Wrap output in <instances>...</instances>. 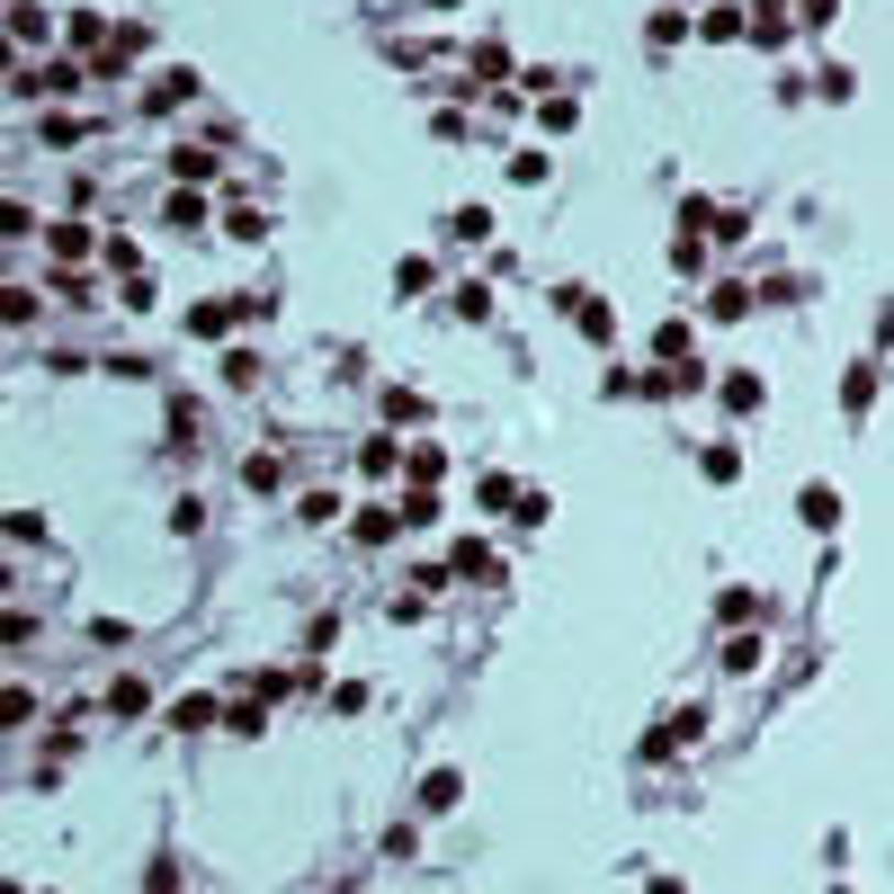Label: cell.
<instances>
[{"mask_svg": "<svg viewBox=\"0 0 894 894\" xmlns=\"http://www.w3.org/2000/svg\"><path fill=\"white\" fill-rule=\"evenodd\" d=\"M268 305H251V296H216V305H188V340H206V350H216V340L233 331V322H260Z\"/></svg>", "mask_w": 894, "mask_h": 894, "instance_id": "cell-1", "label": "cell"}, {"mask_svg": "<svg viewBox=\"0 0 894 894\" xmlns=\"http://www.w3.org/2000/svg\"><path fill=\"white\" fill-rule=\"evenodd\" d=\"M73 90H81V63H73V54L27 63V73H19V99H73Z\"/></svg>", "mask_w": 894, "mask_h": 894, "instance_id": "cell-2", "label": "cell"}, {"mask_svg": "<svg viewBox=\"0 0 894 894\" xmlns=\"http://www.w3.org/2000/svg\"><path fill=\"white\" fill-rule=\"evenodd\" d=\"M796 36V0H751V36L742 45H761V54H779Z\"/></svg>", "mask_w": 894, "mask_h": 894, "instance_id": "cell-3", "label": "cell"}, {"mask_svg": "<svg viewBox=\"0 0 894 894\" xmlns=\"http://www.w3.org/2000/svg\"><path fill=\"white\" fill-rule=\"evenodd\" d=\"M564 313H573V331H582V340H599V350L617 340V313H608V296H591V287H564Z\"/></svg>", "mask_w": 894, "mask_h": 894, "instance_id": "cell-4", "label": "cell"}, {"mask_svg": "<svg viewBox=\"0 0 894 894\" xmlns=\"http://www.w3.org/2000/svg\"><path fill=\"white\" fill-rule=\"evenodd\" d=\"M796 519H805L814 537H841V519H850V501H841L832 484H805V493H796Z\"/></svg>", "mask_w": 894, "mask_h": 894, "instance_id": "cell-5", "label": "cell"}, {"mask_svg": "<svg viewBox=\"0 0 894 894\" xmlns=\"http://www.w3.org/2000/svg\"><path fill=\"white\" fill-rule=\"evenodd\" d=\"M402 528H411V519H402V501H394V510H385V501H367V510L350 519V537H358V545H394Z\"/></svg>", "mask_w": 894, "mask_h": 894, "instance_id": "cell-6", "label": "cell"}, {"mask_svg": "<svg viewBox=\"0 0 894 894\" xmlns=\"http://www.w3.org/2000/svg\"><path fill=\"white\" fill-rule=\"evenodd\" d=\"M716 402H725V411H761V402H770V385L751 376V367H725V376H716Z\"/></svg>", "mask_w": 894, "mask_h": 894, "instance_id": "cell-7", "label": "cell"}, {"mask_svg": "<svg viewBox=\"0 0 894 894\" xmlns=\"http://www.w3.org/2000/svg\"><path fill=\"white\" fill-rule=\"evenodd\" d=\"M698 36H707V45H742V36H751V10H733V0H716V10L698 19Z\"/></svg>", "mask_w": 894, "mask_h": 894, "instance_id": "cell-8", "label": "cell"}, {"mask_svg": "<svg viewBox=\"0 0 894 894\" xmlns=\"http://www.w3.org/2000/svg\"><path fill=\"white\" fill-rule=\"evenodd\" d=\"M876 376H885L876 358H859V367L841 376V411H850V421H868V402H876Z\"/></svg>", "mask_w": 894, "mask_h": 894, "instance_id": "cell-9", "label": "cell"}, {"mask_svg": "<svg viewBox=\"0 0 894 894\" xmlns=\"http://www.w3.org/2000/svg\"><path fill=\"white\" fill-rule=\"evenodd\" d=\"M216 725H224V707H216V698H206V689L170 707V733H216Z\"/></svg>", "mask_w": 894, "mask_h": 894, "instance_id": "cell-10", "label": "cell"}, {"mask_svg": "<svg viewBox=\"0 0 894 894\" xmlns=\"http://www.w3.org/2000/svg\"><path fill=\"white\" fill-rule=\"evenodd\" d=\"M716 617H725V627H761V617H770V599H761V591H742V582H733V591H725V599H716Z\"/></svg>", "mask_w": 894, "mask_h": 894, "instance_id": "cell-11", "label": "cell"}, {"mask_svg": "<svg viewBox=\"0 0 894 894\" xmlns=\"http://www.w3.org/2000/svg\"><path fill=\"white\" fill-rule=\"evenodd\" d=\"M188 99H197V73H162V81L144 90V108H153V117H170V108H188Z\"/></svg>", "mask_w": 894, "mask_h": 894, "instance_id": "cell-12", "label": "cell"}, {"mask_svg": "<svg viewBox=\"0 0 894 894\" xmlns=\"http://www.w3.org/2000/svg\"><path fill=\"white\" fill-rule=\"evenodd\" d=\"M698 474H707V484H742V448H733V439L698 448Z\"/></svg>", "mask_w": 894, "mask_h": 894, "instance_id": "cell-13", "label": "cell"}, {"mask_svg": "<svg viewBox=\"0 0 894 894\" xmlns=\"http://www.w3.org/2000/svg\"><path fill=\"white\" fill-rule=\"evenodd\" d=\"M170 179H179V188H206V179H216V153H206V144H179V153H170Z\"/></svg>", "mask_w": 894, "mask_h": 894, "instance_id": "cell-14", "label": "cell"}, {"mask_svg": "<svg viewBox=\"0 0 894 894\" xmlns=\"http://www.w3.org/2000/svg\"><path fill=\"white\" fill-rule=\"evenodd\" d=\"M689 340H698V331H689V322L671 313V322L653 331V358H662V367H689Z\"/></svg>", "mask_w": 894, "mask_h": 894, "instance_id": "cell-15", "label": "cell"}, {"mask_svg": "<svg viewBox=\"0 0 894 894\" xmlns=\"http://www.w3.org/2000/svg\"><path fill=\"white\" fill-rule=\"evenodd\" d=\"M742 313H751V287L716 278V287H707V322H742Z\"/></svg>", "mask_w": 894, "mask_h": 894, "instance_id": "cell-16", "label": "cell"}, {"mask_svg": "<svg viewBox=\"0 0 894 894\" xmlns=\"http://www.w3.org/2000/svg\"><path fill=\"white\" fill-rule=\"evenodd\" d=\"M456 796H465L456 770H430V779H421V814H456Z\"/></svg>", "mask_w": 894, "mask_h": 894, "instance_id": "cell-17", "label": "cell"}, {"mask_svg": "<svg viewBox=\"0 0 894 894\" xmlns=\"http://www.w3.org/2000/svg\"><path fill=\"white\" fill-rule=\"evenodd\" d=\"M761 653H770V644H761V627H733V644H725V671H733V680H742V671H761Z\"/></svg>", "mask_w": 894, "mask_h": 894, "instance_id": "cell-18", "label": "cell"}, {"mask_svg": "<svg viewBox=\"0 0 894 894\" xmlns=\"http://www.w3.org/2000/svg\"><path fill=\"white\" fill-rule=\"evenodd\" d=\"M644 36H653V54H671V45H689V10H653V19H644Z\"/></svg>", "mask_w": 894, "mask_h": 894, "instance_id": "cell-19", "label": "cell"}, {"mask_svg": "<svg viewBox=\"0 0 894 894\" xmlns=\"http://www.w3.org/2000/svg\"><path fill=\"white\" fill-rule=\"evenodd\" d=\"M63 36H73V54H90V45H117V27H108L99 10H73V27H63Z\"/></svg>", "mask_w": 894, "mask_h": 894, "instance_id": "cell-20", "label": "cell"}, {"mask_svg": "<svg viewBox=\"0 0 894 894\" xmlns=\"http://www.w3.org/2000/svg\"><path fill=\"white\" fill-rule=\"evenodd\" d=\"M144 707H153V689H144L134 671H125V680H108V716H144Z\"/></svg>", "mask_w": 894, "mask_h": 894, "instance_id": "cell-21", "label": "cell"}, {"mask_svg": "<svg viewBox=\"0 0 894 894\" xmlns=\"http://www.w3.org/2000/svg\"><path fill=\"white\" fill-rule=\"evenodd\" d=\"M170 224H179V233H206V224H216V206H206L197 188H179V197H170Z\"/></svg>", "mask_w": 894, "mask_h": 894, "instance_id": "cell-22", "label": "cell"}, {"mask_svg": "<svg viewBox=\"0 0 894 894\" xmlns=\"http://www.w3.org/2000/svg\"><path fill=\"white\" fill-rule=\"evenodd\" d=\"M402 474H411V493H430L439 474H448V456H439V448H411V456H402Z\"/></svg>", "mask_w": 894, "mask_h": 894, "instance_id": "cell-23", "label": "cell"}, {"mask_svg": "<svg viewBox=\"0 0 894 894\" xmlns=\"http://www.w3.org/2000/svg\"><path fill=\"white\" fill-rule=\"evenodd\" d=\"M402 456H411V448H402V439H367V448H358V474H394V465H402Z\"/></svg>", "mask_w": 894, "mask_h": 894, "instance_id": "cell-24", "label": "cell"}, {"mask_svg": "<svg viewBox=\"0 0 894 894\" xmlns=\"http://www.w3.org/2000/svg\"><path fill=\"white\" fill-rule=\"evenodd\" d=\"M474 501H484V510H519V484H510V474H474Z\"/></svg>", "mask_w": 894, "mask_h": 894, "instance_id": "cell-25", "label": "cell"}, {"mask_svg": "<svg viewBox=\"0 0 894 894\" xmlns=\"http://www.w3.org/2000/svg\"><path fill=\"white\" fill-rule=\"evenodd\" d=\"M45 242H54V260H63V268H73V260H90V224H54Z\"/></svg>", "mask_w": 894, "mask_h": 894, "instance_id": "cell-26", "label": "cell"}, {"mask_svg": "<svg viewBox=\"0 0 894 894\" xmlns=\"http://www.w3.org/2000/svg\"><path fill=\"white\" fill-rule=\"evenodd\" d=\"M45 27H54V19L36 10V0H19V10H10V36H19V45H45Z\"/></svg>", "mask_w": 894, "mask_h": 894, "instance_id": "cell-27", "label": "cell"}, {"mask_svg": "<svg viewBox=\"0 0 894 894\" xmlns=\"http://www.w3.org/2000/svg\"><path fill=\"white\" fill-rule=\"evenodd\" d=\"M394 287H402V296H430L439 268H430V260H394Z\"/></svg>", "mask_w": 894, "mask_h": 894, "instance_id": "cell-28", "label": "cell"}, {"mask_svg": "<svg viewBox=\"0 0 894 894\" xmlns=\"http://www.w3.org/2000/svg\"><path fill=\"white\" fill-rule=\"evenodd\" d=\"M671 268H680V278H698V268H707V233H680L671 242Z\"/></svg>", "mask_w": 894, "mask_h": 894, "instance_id": "cell-29", "label": "cell"}, {"mask_svg": "<svg viewBox=\"0 0 894 894\" xmlns=\"http://www.w3.org/2000/svg\"><path fill=\"white\" fill-rule=\"evenodd\" d=\"M537 125H545V134H573V125H582V99H545Z\"/></svg>", "mask_w": 894, "mask_h": 894, "instance_id": "cell-30", "label": "cell"}, {"mask_svg": "<svg viewBox=\"0 0 894 894\" xmlns=\"http://www.w3.org/2000/svg\"><path fill=\"white\" fill-rule=\"evenodd\" d=\"M224 233H233V242H268V216H260V206H233Z\"/></svg>", "mask_w": 894, "mask_h": 894, "instance_id": "cell-31", "label": "cell"}, {"mask_svg": "<svg viewBox=\"0 0 894 894\" xmlns=\"http://www.w3.org/2000/svg\"><path fill=\"white\" fill-rule=\"evenodd\" d=\"M242 484H251V493H278V484H287V465H278V456H251V465H242Z\"/></svg>", "mask_w": 894, "mask_h": 894, "instance_id": "cell-32", "label": "cell"}, {"mask_svg": "<svg viewBox=\"0 0 894 894\" xmlns=\"http://www.w3.org/2000/svg\"><path fill=\"white\" fill-rule=\"evenodd\" d=\"M474 81H510V45H474Z\"/></svg>", "mask_w": 894, "mask_h": 894, "instance_id": "cell-33", "label": "cell"}, {"mask_svg": "<svg viewBox=\"0 0 894 894\" xmlns=\"http://www.w3.org/2000/svg\"><path fill=\"white\" fill-rule=\"evenodd\" d=\"M456 573H484V582H493V545H484V537H465V545H456Z\"/></svg>", "mask_w": 894, "mask_h": 894, "instance_id": "cell-34", "label": "cell"}, {"mask_svg": "<svg viewBox=\"0 0 894 894\" xmlns=\"http://www.w3.org/2000/svg\"><path fill=\"white\" fill-rule=\"evenodd\" d=\"M448 233H456V242H484V233H493V216H484V206H456V224H448Z\"/></svg>", "mask_w": 894, "mask_h": 894, "instance_id": "cell-35", "label": "cell"}, {"mask_svg": "<svg viewBox=\"0 0 894 894\" xmlns=\"http://www.w3.org/2000/svg\"><path fill=\"white\" fill-rule=\"evenodd\" d=\"M814 90H823V99H832V108H841V99H850V90H859V73H850V63H832V73H823V81H814Z\"/></svg>", "mask_w": 894, "mask_h": 894, "instance_id": "cell-36", "label": "cell"}, {"mask_svg": "<svg viewBox=\"0 0 894 894\" xmlns=\"http://www.w3.org/2000/svg\"><path fill=\"white\" fill-rule=\"evenodd\" d=\"M448 305H456V322H484V313H493V296H484V287H456Z\"/></svg>", "mask_w": 894, "mask_h": 894, "instance_id": "cell-37", "label": "cell"}, {"mask_svg": "<svg viewBox=\"0 0 894 894\" xmlns=\"http://www.w3.org/2000/svg\"><path fill=\"white\" fill-rule=\"evenodd\" d=\"M841 19V0H796V27H832Z\"/></svg>", "mask_w": 894, "mask_h": 894, "instance_id": "cell-38", "label": "cell"}, {"mask_svg": "<svg viewBox=\"0 0 894 894\" xmlns=\"http://www.w3.org/2000/svg\"><path fill=\"white\" fill-rule=\"evenodd\" d=\"M224 733H233V742H251V733H268V716H260V707H233V716H224Z\"/></svg>", "mask_w": 894, "mask_h": 894, "instance_id": "cell-39", "label": "cell"}, {"mask_svg": "<svg viewBox=\"0 0 894 894\" xmlns=\"http://www.w3.org/2000/svg\"><path fill=\"white\" fill-rule=\"evenodd\" d=\"M644 894H689V885H680V876H653V885H644Z\"/></svg>", "mask_w": 894, "mask_h": 894, "instance_id": "cell-40", "label": "cell"}, {"mask_svg": "<svg viewBox=\"0 0 894 894\" xmlns=\"http://www.w3.org/2000/svg\"><path fill=\"white\" fill-rule=\"evenodd\" d=\"M430 10H456V0H430Z\"/></svg>", "mask_w": 894, "mask_h": 894, "instance_id": "cell-41", "label": "cell"}]
</instances>
